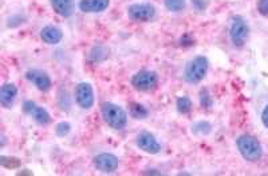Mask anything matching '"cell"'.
I'll return each mask as SVG.
<instances>
[{
  "instance_id": "cell-1",
  "label": "cell",
  "mask_w": 268,
  "mask_h": 176,
  "mask_svg": "<svg viewBox=\"0 0 268 176\" xmlns=\"http://www.w3.org/2000/svg\"><path fill=\"white\" fill-rule=\"evenodd\" d=\"M101 114L107 126L115 131L123 130L127 124V112L121 106L111 102L101 104Z\"/></svg>"
},
{
  "instance_id": "cell-2",
  "label": "cell",
  "mask_w": 268,
  "mask_h": 176,
  "mask_svg": "<svg viewBox=\"0 0 268 176\" xmlns=\"http://www.w3.org/2000/svg\"><path fill=\"white\" fill-rule=\"evenodd\" d=\"M239 152L247 161L255 163L259 161L263 156V148L260 142L252 135H241L236 140Z\"/></svg>"
},
{
  "instance_id": "cell-3",
  "label": "cell",
  "mask_w": 268,
  "mask_h": 176,
  "mask_svg": "<svg viewBox=\"0 0 268 176\" xmlns=\"http://www.w3.org/2000/svg\"><path fill=\"white\" fill-rule=\"evenodd\" d=\"M209 61L205 56H196L188 61L184 69V79L188 84H199L207 76Z\"/></svg>"
},
{
  "instance_id": "cell-4",
  "label": "cell",
  "mask_w": 268,
  "mask_h": 176,
  "mask_svg": "<svg viewBox=\"0 0 268 176\" xmlns=\"http://www.w3.org/2000/svg\"><path fill=\"white\" fill-rule=\"evenodd\" d=\"M249 27L247 22H245L241 16H234L231 19L230 26V38L231 42L234 43V46L243 47L244 46L245 40L248 38Z\"/></svg>"
},
{
  "instance_id": "cell-5",
  "label": "cell",
  "mask_w": 268,
  "mask_h": 176,
  "mask_svg": "<svg viewBox=\"0 0 268 176\" xmlns=\"http://www.w3.org/2000/svg\"><path fill=\"white\" fill-rule=\"evenodd\" d=\"M157 84L158 76L154 71L142 69V71H138V72L131 77V85H133L137 91H152V90L157 87Z\"/></svg>"
},
{
  "instance_id": "cell-6",
  "label": "cell",
  "mask_w": 268,
  "mask_h": 176,
  "mask_svg": "<svg viewBox=\"0 0 268 176\" xmlns=\"http://www.w3.org/2000/svg\"><path fill=\"white\" fill-rule=\"evenodd\" d=\"M127 15L133 22H149L156 16V7L150 3H134L127 8Z\"/></svg>"
},
{
  "instance_id": "cell-7",
  "label": "cell",
  "mask_w": 268,
  "mask_h": 176,
  "mask_svg": "<svg viewBox=\"0 0 268 176\" xmlns=\"http://www.w3.org/2000/svg\"><path fill=\"white\" fill-rule=\"evenodd\" d=\"M136 146L141 149L142 152L149 153V155H157L161 151V144L156 139L153 134L148 131H142L136 138Z\"/></svg>"
},
{
  "instance_id": "cell-8",
  "label": "cell",
  "mask_w": 268,
  "mask_h": 176,
  "mask_svg": "<svg viewBox=\"0 0 268 176\" xmlns=\"http://www.w3.org/2000/svg\"><path fill=\"white\" fill-rule=\"evenodd\" d=\"M23 110L27 115H30L35 122L40 126H47L51 122V116L46 108L32 102V100H26L23 103Z\"/></svg>"
},
{
  "instance_id": "cell-9",
  "label": "cell",
  "mask_w": 268,
  "mask_h": 176,
  "mask_svg": "<svg viewBox=\"0 0 268 176\" xmlns=\"http://www.w3.org/2000/svg\"><path fill=\"white\" fill-rule=\"evenodd\" d=\"M94 167L97 168V171H100L102 173H111L114 172L115 169L118 168L119 160L118 157L113 155V153H100L94 157Z\"/></svg>"
},
{
  "instance_id": "cell-10",
  "label": "cell",
  "mask_w": 268,
  "mask_h": 176,
  "mask_svg": "<svg viewBox=\"0 0 268 176\" xmlns=\"http://www.w3.org/2000/svg\"><path fill=\"white\" fill-rule=\"evenodd\" d=\"M75 102L80 108L90 110L94 106V91L90 83H79L75 88Z\"/></svg>"
},
{
  "instance_id": "cell-11",
  "label": "cell",
  "mask_w": 268,
  "mask_h": 176,
  "mask_svg": "<svg viewBox=\"0 0 268 176\" xmlns=\"http://www.w3.org/2000/svg\"><path fill=\"white\" fill-rule=\"evenodd\" d=\"M26 79L38 88L39 91L43 92L49 91L51 85H53L50 76L44 71H40V69H30V71H27Z\"/></svg>"
},
{
  "instance_id": "cell-12",
  "label": "cell",
  "mask_w": 268,
  "mask_h": 176,
  "mask_svg": "<svg viewBox=\"0 0 268 176\" xmlns=\"http://www.w3.org/2000/svg\"><path fill=\"white\" fill-rule=\"evenodd\" d=\"M110 6V0H80L79 8L80 11L86 14H98L105 11Z\"/></svg>"
},
{
  "instance_id": "cell-13",
  "label": "cell",
  "mask_w": 268,
  "mask_h": 176,
  "mask_svg": "<svg viewBox=\"0 0 268 176\" xmlns=\"http://www.w3.org/2000/svg\"><path fill=\"white\" fill-rule=\"evenodd\" d=\"M18 96V88L12 83H6L0 90V103L4 108H11Z\"/></svg>"
},
{
  "instance_id": "cell-14",
  "label": "cell",
  "mask_w": 268,
  "mask_h": 176,
  "mask_svg": "<svg viewBox=\"0 0 268 176\" xmlns=\"http://www.w3.org/2000/svg\"><path fill=\"white\" fill-rule=\"evenodd\" d=\"M40 38L46 44H58L61 43V40L63 39V32L61 31V28L54 27V26H46L40 31Z\"/></svg>"
},
{
  "instance_id": "cell-15",
  "label": "cell",
  "mask_w": 268,
  "mask_h": 176,
  "mask_svg": "<svg viewBox=\"0 0 268 176\" xmlns=\"http://www.w3.org/2000/svg\"><path fill=\"white\" fill-rule=\"evenodd\" d=\"M53 10L58 15L69 18L74 12V0H50Z\"/></svg>"
},
{
  "instance_id": "cell-16",
  "label": "cell",
  "mask_w": 268,
  "mask_h": 176,
  "mask_svg": "<svg viewBox=\"0 0 268 176\" xmlns=\"http://www.w3.org/2000/svg\"><path fill=\"white\" fill-rule=\"evenodd\" d=\"M177 111L180 112V114H188V112H191L192 110V100L188 98V96H180L178 99H177L176 103Z\"/></svg>"
},
{
  "instance_id": "cell-17",
  "label": "cell",
  "mask_w": 268,
  "mask_h": 176,
  "mask_svg": "<svg viewBox=\"0 0 268 176\" xmlns=\"http://www.w3.org/2000/svg\"><path fill=\"white\" fill-rule=\"evenodd\" d=\"M130 114L134 119H145L146 116L149 115V111H148L142 104L131 103Z\"/></svg>"
},
{
  "instance_id": "cell-18",
  "label": "cell",
  "mask_w": 268,
  "mask_h": 176,
  "mask_svg": "<svg viewBox=\"0 0 268 176\" xmlns=\"http://www.w3.org/2000/svg\"><path fill=\"white\" fill-rule=\"evenodd\" d=\"M165 6L168 8L169 11L172 12H180L183 11L187 6L185 0H164Z\"/></svg>"
},
{
  "instance_id": "cell-19",
  "label": "cell",
  "mask_w": 268,
  "mask_h": 176,
  "mask_svg": "<svg viewBox=\"0 0 268 176\" xmlns=\"http://www.w3.org/2000/svg\"><path fill=\"white\" fill-rule=\"evenodd\" d=\"M212 126L208 122H197L193 126V132L197 135H208L211 132Z\"/></svg>"
},
{
  "instance_id": "cell-20",
  "label": "cell",
  "mask_w": 268,
  "mask_h": 176,
  "mask_svg": "<svg viewBox=\"0 0 268 176\" xmlns=\"http://www.w3.org/2000/svg\"><path fill=\"white\" fill-rule=\"evenodd\" d=\"M70 131H71V124L67 122L58 123L57 127H55V134H57L59 138H63L66 135H69Z\"/></svg>"
},
{
  "instance_id": "cell-21",
  "label": "cell",
  "mask_w": 268,
  "mask_h": 176,
  "mask_svg": "<svg viewBox=\"0 0 268 176\" xmlns=\"http://www.w3.org/2000/svg\"><path fill=\"white\" fill-rule=\"evenodd\" d=\"M0 164L6 167V168H18L20 165V161L19 159H16V157L2 156L0 157Z\"/></svg>"
},
{
  "instance_id": "cell-22",
  "label": "cell",
  "mask_w": 268,
  "mask_h": 176,
  "mask_svg": "<svg viewBox=\"0 0 268 176\" xmlns=\"http://www.w3.org/2000/svg\"><path fill=\"white\" fill-rule=\"evenodd\" d=\"M200 103L205 108H209L212 106V98L208 94V90H203V91L200 92Z\"/></svg>"
},
{
  "instance_id": "cell-23",
  "label": "cell",
  "mask_w": 268,
  "mask_h": 176,
  "mask_svg": "<svg viewBox=\"0 0 268 176\" xmlns=\"http://www.w3.org/2000/svg\"><path fill=\"white\" fill-rule=\"evenodd\" d=\"M257 10L263 16H268V0H259Z\"/></svg>"
},
{
  "instance_id": "cell-24",
  "label": "cell",
  "mask_w": 268,
  "mask_h": 176,
  "mask_svg": "<svg viewBox=\"0 0 268 176\" xmlns=\"http://www.w3.org/2000/svg\"><path fill=\"white\" fill-rule=\"evenodd\" d=\"M207 0H192V6L197 10V11H203L207 7Z\"/></svg>"
},
{
  "instance_id": "cell-25",
  "label": "cell",
  "mask_w": 268,
  "mask_h": 176,
  "mask_svg": "<svg viewBox=\"0 0 268 176\" xmlns=\"http://www.w3.org/2000/svg\"><path fill=\"white\" fill-rule=\"evenodd\" d=\"M181 46H192V44H195V40L189 36V35H184L183 38H181Z\"/></svg>"
},
{
  "instance_id": "cell-26",
  "label": "cell",
  "mask_w": 268,
  "mask_h": 176,
  "mask_svg": "<svg viewBox=\"0 0 268 176\" xmlns=\"http://www.w3.org/2000/svg\"><path fill=\"white\" fill-rule=\"evenodd\" d=\"M261 120H263V124L265 126V128H268V104L264 107L263 112H261Z\"/></svg>"
}]
</instances>
